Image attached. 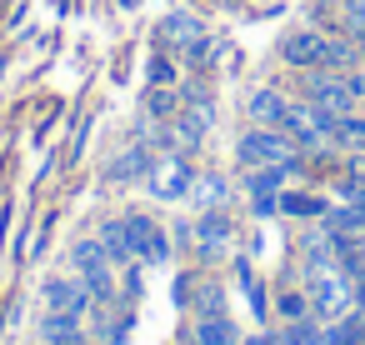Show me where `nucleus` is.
<instances>
[{"instance_id":"nucleus-11","label":"nucleus","mask_w":365,"mask_h":345,"mask_svg":"<svg viewBox=\"0 0 365 345\" xmlns=\"http://www.w3.org/2000/svg\"><path fill=\"white\" fill-rule=\"evenodd\" d=\"M195 345H240V330L230 315H200L195 320Z\"/></svg>"},{"instance_id":"nucleus-24","label":"nucleus","mask_w":365,"mask_h":345,"mask_svg":"<svg viewBox=\"0 0 365 345\" xmlns=\"http://www.w3.org/2000/svg\"><path fill=\"white\" fill-rule=\"evenodd\" d=\"M170 81H175V66H170L165 56H155V61H150V86H170Z\"/></svg>"},{"instance_id":"nucleus-20","label":"nucleus","mask_w":365,"mask_h":345,"mask_svg":"<svg viewBox=\"0 0 365 345\" xmlns=\"http://www.w3.org/2000/svg\"><path fill=\"white\" fill-rule=\"evenodd\" d=\"M81 335V320H71V315H51L46 320V340L51 345H66V340H76Z\"/></svg>"},{"instance_id":"nucleus-29","label":"nucleus","mask_w":365,"mask_h":345,"mask_svg":"<svg viewBox=\"0 0 365 345\" xmlns=\"http://www.w3.org/2000/svg\"><path fill=\"white\" fill-rule=\"evenodd\" d=\"M66 345H91V340H81V335H76V340H66Z\"/></svg>"},{"instance_id":"nucleus-27","label":"nucleus","mask_w":365,"mask_h":345,"mask_svg":"<svg viewBox=\"0 0 365 345\" xmlns=\"http://www.w3.org/2000/svg\"><path fill=\"white\" fill-rule=\"evenodd\" d=\"M240 345H280V335H270V330H255V335H245Z\"/></svg>"},{"instance_id":"nucleus-18","label":"nucleus","mask_w":365,"mask_h":345,"mask_svg":"<svg viewBox=\"0 0 365 345\" xmlns=\"http://www.w3.org/2000/svg\"><path fill=\"white\" fill-rule=\"evenodd\" d=\"M335 145L365 150V110H350V115H340V125H335Z\"/></svg>"},{"instance_id":"nucleus-5","label":"nucleus","mask_w":365,"mask_h":345,"mask_svg":"<svg viewBox=\"0 0 365 345\" xmlns=\"http://www.w3.org/2000/svg\"><path fill=\"white\" fill-rule=\"evenodd\" d=\"M91 285H86V275H56V280H46V310L51 315H71V320H81L86 310H91Z\"/></svg>"},{"instance_id":"nucleus-7","label":"nucleus","mask_w":365,"mask_h":345,"mask_svg":"<svg viewBox=\"0 0 365 345\" xmlns=\"http://www.w3.org/2000/svg\"><path fill=\"white\" fill-rule=\"evenodd\" d=\"M280 61L295 66V71H320V66H325V36H315V31H290V36L280 41Z\"/></svg>"},{"instance_id":"nucleus-17","label":"nucleus","mask_w":365,"mask_h":345,"mask_svg":"<svg viewBox=\"0 0 365 345\" xmlns=\"http://www.w3.org/2000/svg\"><path fill=\"white\" fill-rule=\"evenodd\" d=\"M101 245H106V255L120 265V260H130V230H125V220H106L101 225Z\"/></svg>"},{"instance_id":"nucleus-14","label":"nucleus","mask_w":365,"mask_h":345,"mask_svg":"<svg viewBox=\"0 0 365 345\" xmlns=\"http://www.w3.org/2000/svg\"><path fill=\"white\" fill-rule=\"evenodd\" d=\"M225 195H230L225 175H195V185H190V200H195L200 210H220V205H225Z\"/></svg>"},{"instance_id":"nucleus-13","label":"nucleus","mask_w":365,"mask_h":345,"mask_svg":"<svg viewBox=\"0 0 365 345\" xmlns=\"http://www.w3.org/2000/svg\"><path fill=\"white\" fill-rule=\"evenodd\" d=\"M150 165H155L150 150H145V145H130L125 155H115V165H110L106 175H110L115 185H125V180H135V175H150Z\"/></svg>"},{"instance_id":"nucleus-21","label":"nucleus","mask_w":365,"mask_h":345,"mask_svg":"<svg viewBox=\"0 0 365 345\" xmlns=\"http://www.w3.org/2000/svg\"><path fill=\"white\" fill-rule=\"evenodd\" d=\"M175 105H180V101H175V96H170L165 86H155V91H150V101H145V110H150L155 120H165V115H175Z\"/></svg>"},{"instance_id":"nucleus-10","label":"nucleus","mask_w":365,"mask_h":345,"mask_svg":"<svg viewBox=\"0 0 365 345\" xmlns=\"http://www.w3.org/2000/svg\"><path fill=\"white\" fill-rule=\"evenodd\" d=\"M195 240H200V255H220V250L230 245V220H225V210H205V215L195 220Z\"/></svg>"},{"instance_id":"nucleus-9","label":"nucleus","mask_w":365,"mask_h":345,"mask_svg":"<svg viewBox=\"0 0 365 345\" xmlns=\"http://www.w3.org/2000/svg\"><path fill=\"white\" fill-rule=\"evenodd\" d=\"M155 36H160V46L185 51L190 41H200V36H205V26H200L190 11H175V16H165V21H160V31H155Z\"/></svg>"},{"instance_id":"nucleus-1","label":"nucleus","mask_w":365,"mask_h":345,"mask_svg":"<svg viewBox=\"0 0 365 345\" xmlns=\"http://www.w3.org/2000/svg\"><path fill=\"white\" fill-rule=\"evenodd\" d=\"M235 160H240L245 170H260V165H295V160H300V145H295L280 125H255V130L240 135Z\"/></svg>"},{"instance_id":"nucleus-23","label":"nucleus","mask_w":365,"mask_h":345,"mask_svg":"<svg viewBox=\"0 0 365 345\" xmlns=\"http://www.w3.org/2000/svg\"><path fill=\"white\" fill-rule=\"evenodd\" d=\"M200 315H225V290L220 285H200Z\"/></svg>"},{"instance_id":"nucleus-3","label":"nucleus","mask_w":365,"mask_h":345,"mask_svg":"<svg viewBox=\"0 0 365 345\" xmlns=\"http://www.w3.org/2000/svg\"><path fill=\"white\" fill-rule=\"evenodd\" d=\"M150 195L155 200H185L190 195V185H195V170H190V160L180 155V150H170V155H160L155 165H150Z\"/></svg>"},{"instance_id":"nucleus-26","label":"nucleus","mask_w":365,"mask_h":345,"mask_svg":"<svg viewBox=\"0 0 365 345\" xmlns=\"http://www.w3.org/2000/svg\"><path fill=\"white\" fill-rule=\"evenodd\" d=\"M325 345H350V325L345 320H330L325 325Z\"/></svg>"},{"instance_id":"nucleus-25","label":"nucleus","mask_w":365,"mask_h":345,"mask_svg":"<svg viewBox=\"0 0 365 345\" xmlns=\"http://www.w3.org/2000/svg\"><path fill=\"white\" fill-rule=\"evenodd\" d=\"M345 26L350 31H365V0H345Z\"/></svg>"},{"instance_id":"nucleus-16","label":"nucleus","mask_w":365,"mask_h":345,"mask_svg":"<svg viewBox=\"0 0 365 345\" xmlns=\"http://www.w3.org/2000/svg\"><path fill=\"white\" fill-rule=\"evenodd\" d=\"M71 265H76L81 275H91V270H106V265H115V260L106 255V245H101V235H96V240H81V245L71 250Z\"/></svg>"},{"instance_id":"nucleus-12","label":"nucleus","mask_w":365,"mask_h":345,"mask_svg":"<svg viewBox=\"0 0 365 345\" xmlns=\"http://www.w3.org/2000/svg\"><path fill=\"white\" fill-rule=\"evenodd\" d=\"M280 210L295 215V220H325L330 200H320V195H310V190H280Z\"/></svg>"},{"instance_id":"nucleus-28","label":"nucleus","mask_w":365,"mask_h":345,"mask_svg":"<svg viewBox=\"0 0 365 345\" xmlns=\"http://www.w3.org/2000/svg\"><path fill=\"white\" fill-rule=\"evenodd\" d=\"M355 310H360V315H365V270H360V275H355Z\"/></svg>"},{"instance_id":"nucleus-15","label":"nucleus","mask_w":365,"mask_h":345,"mask_svg":"<svg viewBox=\"0 0 365 345\" xmlns=\"http://www.w3.org/2000/svg\"><path fill=\"white\" fill-rule=\"evenodd\" d=\"M280 345H325V325H320L315 315L285 320V330H280Z\"/></svg>"},{"instance_id":"nucleus-6","label":"nucleus","mask_w":365,"mask_h":345,"mask_svg":"<svg viewBox=\"0 0 365 345\" xmlns=\"http://www.w3.org/2000/svg\"><path fill=\"white\" fill-rule=\"evenodd\" d=\"M125 230H130V255L135 260H145V265H165L170 260V240H165V230L150 215H125Z\"/></svg>"},{"instance_id":"nucleus-19","label":"nucleus","mask_w":365,"mask_h":345,"mask_svg":"<svg viewBox=\"0 0 365 345\" xmlns=\"http://www.w3.org/2000/svg\"><path fill=\"white\" fill-rule=\"evenodd\" d=\"M275 310H280V320H300V315H310V290H285V295L275 300Z\"/></svg>"},{"instance_id":"nucleus-2","label":"nucleus","mask_w":365,"mask_h":345,"mask_svg":"<svg viewBox=\"0 0 365 345\" xmlns=\"http://www.w3.org/2000/svg\"><path fill=\"white\" fill-rule=\"evenodd\" d=\"M355 310V275L330 265L310 275V315L315 320H345Z\"/></svg>"},{"instance_id":"nucleus-8","label":"nucleus","mask_w":365,"mask_h":345,"mask_svg":"<svg viewBox=\"0 0 365 345\" xmlns=\"http://www.w3.org/2000/svg\"><path fill=\"white\" fill-rule=\"evenodd\" d=\"M245 115L255 120V125H285V115H290V101L280 96V91H270V86H260L250 101H245Z\"/></svg>"},{"instance_id":"nucleus-4","label":"nucleus","mask_w":365,"mask_h":345,"mask_svg":"<svg viewBox=\"0 0 365 345\" xmlns=\"http://www.w3.org/2000/svg\"><path fill=\"white\" fill-rule=\"evenodd\" d=\"M305 101H310V105H320V110H330V115H350V110H355V96H350L345 71H325V66L310 76Z\"/></svg>"},{"instance_id":"nucleus-22","label":"nucleus","mask_w":365,"mask_h":345,"mask_svg":"<svg viewBox=\"0 0 365 345\" xmlns=\"http://www.w3.org/2000/svg\"><path fill=\"white\" fill-rule=\"evenodd\" d=\"M86 285H91V295H96V300H110V295H115V275H110V265H106V270H91V275H86Z\"/></svg>"}]
</instances>
